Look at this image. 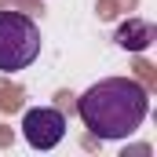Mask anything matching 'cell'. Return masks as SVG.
<instances>
[{
	"mask_svg": "<svg viewBox=\"0 0 157 157\" xmlns=\"http://www.w3.org/2000/svg\"><path fill=\"white\" fill-rule=\"evenodd\" d=\"M154 26L150 22H143V18H128V22H121V29H117V44L124 48V51H146L150 44H154Z\"/></svg>",
	"mask_w": 157,
	"mask_h": 157,
	"instance_id": "obj_4",
	"label": "cell"
},
{
	"mask_svg": "<svg viewBox=\"0 0 157 157\" xmlns=\"http://www.w3.org/2000/svg\"><path fill=\"white\" fill-rule=\"evenodd\" d=\"M22 135H26V143H29L33 150H51V146H59L62 135H66V117H62V110H55V106H33V110H26V117H22Z\"/></svg>",
	"mask_w": 157,
	"mask_h": 157,
	"instance_id": "obj_3",
	"label": "cell"
},
{
	"mask_svg": "<svg viewBox=\"0 0 157 157\" xmlns=\"http://www.w3.org/2000/svg\"><path fill=\"white\" fill-rule=\"evenodd\" d=\"M40 55V26L22 11H0V70L18 73Z\"/></svg>",
	"mask_w": 157,
	"mask_h": 157,
	"instance_id": "obj_2",
	"label": "cell"
},
{
	"mask_svg": "<svg viewBox=\"0 0 157 157\" xmlns=\"http://www.w3.org/2000/svg\"><path fill=\"white\" fill-rule=\"evenodd\" d=\"M150 110V91L132 77H106L77 99L84 128L99 139H128Z\"/></svg>",
	"mask_w": 157,
	"mask_h": 157,
	"instance_id": "obj_1",
	"label": "cell"
}]
</instances>
